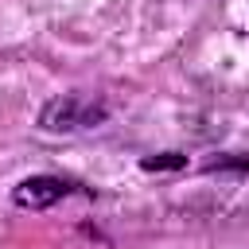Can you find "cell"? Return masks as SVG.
Segmentation results:
<instances>
[{
  "mask_svg": "<svg viewBox=\"0 0 249 249\" xmlns=\"http://www.w3.org/2000/svg\"><path fill=\"white\" fill-rule=\"evenodd\" d=\"M109 117L105 101H93L86 93H62V97H51L39 113V128L47 132H78V128H93Z\"/></svg>",
  "mask_w": 249,
  "mask_h": 249,
  "instance_id": "6da1fadb",
  "label": "cell"
},
{
  "mask_svg": "<svg viewBox=\"0 0 249 249\" xmlns=\"http://www.w3.org/2000/svg\"><path fill=\"white\" fill-rule=\"evenodd\" d=\"M66 195H70V183L66 179H58V175H31V179H23L12 191V202L19 210H47V206H54Z\"/></svg>",
  "mask_w": 249,
  "mask_h": 249,
  "instance_id": "7a4b0ae2",
  "label": "cell"
},
{
  "mask_svg": "<svg viewBox=\"0 0 249 249\" xmlns=\"http://www.w3.org/2000/svg\"><path fill=\"white\" fill-rule=\"evenodd\" d=\"M183 163H187V156H179V152H163V156H148V160H140L144 171H167V167H183Z\"/></svg>",
  "mask_w": 249,
  "mask_h": 249,
  "instance_id": "3957f363",
  "label": "cell"
}]
</instances>
